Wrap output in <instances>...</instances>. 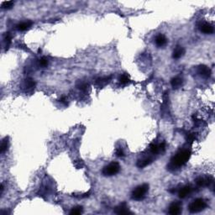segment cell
Segmentation results:
<instances>
[{
    "mask_svg": "<svg viewBox=\"0 0 215 215\" xmlns=\"http://www.w3.org/2000/svg\"><path fill=\"white\" fill-rule=\"evenodd\" d=\"M191 155H192V152H191L190 150H180L171 159V162H170L169 165H167L168 169L171 171L179 169L180 167L183 166L187 161H189Z\"/></svg>",
    "mask_w": 215,
    "mask_h": 215,
    "instance_id": "1",
    "label": "cell"
},
{
    "mask_svg": "<svg viewBox=\"0 0 215 215\" xmlns=\"http://www.w3.org/2000/svg\"><path fill=\"white\" fill-rule=\"evenodd\" d=\"M148 191H149V185L146 183L136 186L131 193V198L135 201H141L145 198Z\"/></svg>",
    "mask_w": 215,
    "mask_h": 215,
    "instance_id": "2",
    "label": "cell"
},
{
    "mask_svg": "<svg viewBox=\"0 0 215 215\" xmlns=\"http://www.w3.org/2000/svg\"><path fill=\"white\" fill-rule=\"evenodd\" d=\"M207 204L204 199L197 198L189 204L188 210L192 213H200V212L203 211L207 207Z\"/></svg>",
    "mask_w": 215,
    "mask_h": 215,
    "instance_id": "3",
    "label": "cell"
},
{
    "mask_svg": "<svg viewBox=\"0 0 215 215\" xmlns=\"http://www.w3.org/2000/svg\"><path fill=\"white\" fill-rule=\"evenodd\" d=\"M120 171V163L117 162V161H113L111 163H109L108 165L104 166L103 168V171H102V173L105 177H112V176H114L116 174L119 173Z\"/></svg>",
    "mask_w": 215,
    "mask_h": 215,
    "instance_id": "4",
    "label": "cell"
},
{
    "mask_svg": "<svg viewBox=\"0 0 215 215\" xmlns=\"http://www.w3.org/2000/svg\"><path fill=\"white\" fill-rule=\"evenodd\" d=\"M213 182V178L212 177H198V178H196L195 182L196 184L198 186H208L211 185L212 183Z\"/></svg>",
    "mask_w": 215,
    "mask_h": 215,
    "instance_id": "5",
    "label": "cell"
},
{
    "mask_svg": "<svg viewBox=\"0 0 215 215\" xmlns=\"http://www.w3.org/2000/svg\"><path fill=\"white\" fill-rule=\"evenodd\" d=\"M198 73L203 78H209L211 77V69L205 65H201L198 67Z\"/></svg>",
    "mask_w": 215,
    "mask_h": 215,
    "instance_id": "6",
    "label": "cell"
},
{
    "mask_svg": "<svg viewBox=\"0 0 215 215\" xmlns=\"http://www.w3.org/2000/svg\"><path fill=\"white\" fill-rule=\"evenodd\" d=\"M182 204L179 202H173L170 205L169 213L171 215H177L182 213Z\"/></svg>",
    "mask_w": 215,
    "mask_h": 215,
    "instance_id": "7",
    "label": "cell"
},
{
    "mask_svg": "<svg viewBox=\"0 0 215 215\" xmlns=\"http://www.w3.org/2000/svg\"><path fill=\"white\" fill-rule=\"evenodd\" d=\"M114 213L117 214H131L132 212L129 210L126 203H122L118 207H115Z\"/></svg>",
    "mask_w": 215,
    "mask_h": 215,
    "instance_id": "8",
    "label": "cell"
},
{
    "mask_svg": "<svg viewBox=\"0 0 215 215\" xmlns=\"http://www.w3.org/2000/svg\"><path fill=\"white\" fill-rule=\"evenodd\" d=\"M192 188L189 185L182 186V188L179 190V192H178V196H179L180 198H186L188 195L190 194L191 192H192Z\"/></svg>",
    "mask_w": 215,
    "mask_h": 215,
    "instance_id": "9",
    "label": "cell"
},
{
    "mask_svg": "<svg viewBox=\"0 0 215 215\" xmlns=\"http://www.w3.org/2000/svg\"><path fill=\"white\" fill-rule=\"evenodd\" d=\"M185 52H186V50H185V49L182 46H177L175 48V50H173L172 57L174 59H180V58L182 57L185 55Z\"/></svg>",
    "mask_w": 215,
    "mask_h": 215,
    "instance_id": "10",
    "label": "cell"
},
{
    "mask_svg": "<svg viewBox=\"0 0 215 215\" xmlns=\"http://www.w3.org/2000/svg\"><path fill=\"white\" fill-rule=\"evenodd\" d=\"M200 30L203 33L209 35V34L213 33V26L211 24L205 22V23H203V24L200 25Z\"/></svg>",
    "mask_w": 215,
    "mask_h": 215,
    "instance_id": "11",
    "label": "cell"
},
{
    "mask_svg": "<svg viewBox=\"0 0 215 215\" xmlns=\"http://www.w3.org/2000/svg\"><path fill=\"white\" fill-rule=\"evenodd\" d=\"M171 85L174 89H178L183 85V79L180 77H175L171 80Z\"/></svg>",
    "mask_w": 215,
    "mask_h": 215,
    "instance_id": "12",
    "label": "cell"
},
{
    "mask_svg": "<svg viewBox=\"0 0 215 215\" xmlns=\"http://www.w3.org/2000/svg\"><path fill=\"white\" fill-rule=\"evenodd\" d=\"M33 25V23L31 21H25V22H21L20 24L17 25V29L20 31H25L27 29H29Z\"/></svg>",
    "mask_w": 215,
    "mask_h": 215,
    "instance_id": "13",
    "label": "cell"
},
{
    "mask_svg": "<svg viewBox=\"0 0 215 215\" xmlns=\"http://www.w3.org/2000/svg\"><path fill=\"white\" fill-rule=\"evenodd\" d=\"M167 43V39L165 38V35H158L156 37V46L159 47H163L165 46Z\"/></svg>",
    "mask_w": 215,
    "mask_h": 215,
    "instance_id": "14",
    "label": "cell"
},
{
    "mask_svg": "<svg viewBox=\"0 0 215 215\" xmlns=\"http://www.w3.org/2000/svg\"><path fill=\"white\" fill-rule=\"evenodd\" d=\"M152 163V159L151 158H144V159H141V160H139L138 162H137L136 165L139 167V168H144L145 166L149 165L150 164Z\"/></svg>",
    "mask_w": 215,
    "mask_h": 215,
    "instance_id": "15",
    "label": "cell"
},
{
    "mask_svg": "<svg viewBox=\"0 0 215 215\" xmlns=\"http://www.w3.org/2000/svg\"><path fill=\"white\" fill-rule=\"evenodd\" d=\"M24 87H25V89H27V90H32V89L35 88V81H34L33 79L27 78L25 81Z\"/></svg>",
    "mask_w": 215,
    "mask_h": 215,
    "instance_id": "16",
    "label": "cell"
},
{
    "mask_svg": "<svg viewBox=\"0 0 215 215\" xmlns=\"http://www.w3.org/2000/svg\"><path fill=\"white\" fill-rule=\"evenodd\" d=\"M8 144H9V141H8V137L4 138V140L2 141V143H1V146H0V153L4 154L8 150Z\"/></svg>",
    "mask_w": 215,
    "mask_h": 215,
    "instance_id": "17",
    "label": "cell"
},
{
    "mask_svg": "<svg viewBox=\"0 0 215 215\" xmlns=\"http://www.w3.org/2000/svg\"><path fill=\"white\" fill-rule=\"evenodd\" d=\"M111 79V77H99L96 80V83L99 86H104L106 85L107 83H108V82L110 81Z\"/></svg>",
    "mask_w": 215,
    "mask_h": 215,
    "instance_id": "18",
    "label": "cell"
},
{
    "mask_svg": "<svg viewBox=\"0 0 215 215\" xmlns=\"http://www.w3.org/2000/svg\"><path fill=\"white\" fill-rule=\"evenodd\" d=\"M83 213V207L82 206H76L72 207L70 211V214L71 215H78Z\"/></svg>",
    "mask_w": 215,
    "mask_h": 215,
    "instance_id": "19",
    "label": "cell"
},
{
    "mask_svg": "<svg viewBox=\"0 0 215 215\" xmlns=\"http://www.w3.org/2000/svg\"><path fill=\"white\" fill-rule=\"evenodd\" d=\"M120 83L121 84H127L130 82V79H129V76L127 73H124L122 74L120 77V79H119Z\"/></svg>",
    "mask_w": 215,
    "mask_h": 215,
    "instance_id": "20",
    "label": "cell"
},
{
    "mask_svg": "<svg viewBox=\"0 0 215 215\" xmlns=\"http://www.w3.org/2000/svg\"><path fill=\"white\" fill-rule=\"evenodd\" d=\"M150 152L154 154V155L161 152V151H160V146H159V145L155 144V143H152V144L150 145Z\"/></svg>",
    "mask_w": 215,
    "mask_h": 215,
    "instance_id": "21",
    "label": "cell"
},
{
    "mask_svg": "<svg viewBox=\"0 0 215 215\" xmlns=\"http://www.w3.org/2000/svg\"><path fill=\"white\" fill-rule=\"evenodd\" d=\"M4 43H5V45H6V47H7V49L8 48V46L10 45V43H11V41H12V36H11V35L10 33H5V35H4Z\"/></svg>",
    "mask_w": 215,
    "mask_h": 215,
    "instance_id": "22",
    "label": "cell"
},
{
    "mask_svg": "<svg viewBox=\"0 0 215 215\" xmlns=\"http://www.w3.org/2000/svg\"><path fill=\"white\" fill-rule=\"evenodd\" d=\"M14 2L13 1H5L2 3V8L3 9H9L14 6Z\"/></svg>",
    "mask_w": 215,
    "mask_h": 215,
    "instance_id": "23",
    "label": "cell"
},
{
    "mask_svg": "<svg viewBox=\"0 0 215 215\" xmlns=\"http://www.w3.org/2000/svg\"><path fill=\"white\" fill-rule=\"evenodd\" d=\"M77 87H78L79 89L81 90H86L87 87V84L84 82H82V81H79L78 83H77Z\"/></svg>",
    "mask_w": 215,
    "mask_h": 215,
    "instance_id": "24",
    "label": "cell"
},
{
    "mask_svg": "<svg viewBox=\"0 0 215 215\" xmlns=\"http://www.w3.org/2000/svg\"><path fill=\"white\" fill-rule=\"evenodd\" d=\"M115 155H116V156H118V157H120V158L124 157V156H125V155H124V150L121 149V148H117V149H116Z\"/></svg>",
    "mask_w": 215,
    "mask_h": 215,
    "instance_id": "25",
    "label": "cell"
},
{
    "mask_svg": "<svg viewBox=\"0 0 215 215\" xmlns=\"http://www.w3.org/2000/svg\"><path fill=\"white\" fill-rule=\"evenodd\" d=\"M48 59L46 57H42L40 59V65L41 66H43V67H45V66H48Z\"/></svg>",
    "mask_w": 215,
    "mask_h": 215,
    "instance_id": "26",
    "label": "cell"
},
{
    "mask_svg": "<svg viewBox=\"0 0 215 215\" xmlns=\"http://www.w3.org/2000/svg\"><path fill=\"white\" fill-rule=\"evenodd\" d=\"M195 135L194 134H189L188 135H187V141H189V142H193L195 141Z\"/></svg>",
    "mask_w": 215,
    "mask_h": 215,
    "instance_id": "27",
    "label": "cell"
},
{
    "mask_svg": "<svg viewBox=\"0 0 215 215\" xmlns=\"http://www.w3.org/2000/svg\"><path fill=\"white\" fill-rule=\"evenodd\" d=\"M60 102H61L62 104H64V105H67V104H67V101H66V97H64V96L61 98V99H60Z\"/></svg>",
    "mask_w": 215,
    "mask_h": 215,
    "instance_id": "28",
    "label": "cell"
},
{
    "mask_svg": "<svg viewBox=\"0 0 215 215\" xmlns=\"http://www.w3.org/2000/svg\"><path fill=\"white\" fill-rule=\"evenodd\" d=\"M4 184L2 183V184H1V195L3 194V192H4Z\"/></svg>",
    "mask_w": 215,
    "mask_h": 215,
    "instance_id": "29",
    "label": "cell"
},
{
    "mask_svg": "<svg viewBox=\"0 0 215 215\" xmlns=\"http://www.w3.org/2000/svg\"><path fill=\"white\" fill-rule=\"evenodd\" d=\"M40 52H41V49H39V50H38V53H40Z\"/></svg>",
    "mask_w": 215,
    "mask_h": 215,
    "instance_id": "30",
    "label": "cell"
}]
</instances>
